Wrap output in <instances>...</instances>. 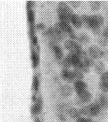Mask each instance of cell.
I'll return each mask as SVG.
<instances>
[{
    "mask_svg": "<svg viewBox=\"0 0 108 122\" xmlns=\"http://www.w3.org/2000/svg\"><path fill=\"white\" fill-rule=\"evenodd\" d=\"M57 13L60 22L68 23L70 21L73 12L68 4L64 2H60L57 6Z\"/></svg>",
    "mask_w": 108,
    "mask_h": 122,
    "instance_id": "6da1fadb",
    "label": "cell"
},
{
    "mask_svg": "<svg viewBox=\"0 0 108 122\" xmlns=\"http://www.w3.org/2000/svg\"><path fill=\"white\" fill-rule=\"evenodd\" d=\"M104 23V18L99 15H92L90 16L89 28L91 29L95 35H98L100 33V27Z\"/></svg>",
    "mask_w": 108,
    "mask_h": 122,
    "instance_id": "7a4b0ae2",
    "label": "cell"
},
{
    "mask_svg": "<svg viewBox=\"0 0 108 122\" xmlns=\"http://www.w3.org/2000/svg\"><path fill=\"white\" fill-rule=\"evenodd\" d=\"M54 28L59 32H61V33L64 34V35L68 34L72 39H75L76 38L73 29L68 25V23L59 22L55 25Z\"/></svg>",
    "mask_w": 108,
    "mask_h": 122,
    "instance_id": "3957f363",
    "label": "cell"
},
{
    "mask_svg": "<svg viewBox=\"0 0 108 122\" xmlns=\"http://www.w3.org/2000/svg\"><path fill=\"white\" fill-rule=\"evenodd\" d=\"M64 46L66 50L69 51L71 53L76 54L77 55L83 51L81 46L73 40H66L64 43Z\"/></svg>",
    "mask_w": 108,
    "mask_h": 122,
    "instance_id": "277c9868",
    "label": "cell"
},
{
    "mask_svg": "<svg viewBox=\"0 0 108 122\" xmlns=\"http://www.w3.org/2000/svg\"><path fill=\"white\" fill-rule=\"evenodd\" d=\"M88 52L91 58L95 60L101 58L104 55V52L102 51L99 47L94 45L89 47Z\"/></svg>",
    "mask_w": 108,
    "mask_h": 122,
    "instance_id": "5b68a950",
    "label": "cell"
},
{
    "mask_svg": "<svg viewBox=\"0 0 108 122\" xmlns=\"http://www.w3.org/2000/svg\"><path fill=\"white\" fill-rule=\"evenodd\" d=\"M70 61H71L72 66L75 68V69L81 70L82 67L83 66V62H82L81 59L76 54L70 53L68 54Z\"/></svg>",
    "mask_w": 108,
    "mask_h": 122,
    "instance_id": "8992f818",
    "label": "cell"
},
{
    "mask_svg": "<svg viewBox=\"0 0 108 122\" xmlns=\"http://www.w3.org/2000/svg\"><path fill=\"white\" fill-rule=\"evenodd\" d=\"M99 88L104 93L108 92V72L103 73L101 76Z\"/></svg>",
    "mask_w": 108,
    "mask_h": 122,
    "instance_id": "52a82bcc",
    "label": "cell"
},
{
    "mask_svg": "<svg viewBox=\"0 0 108 122\" xmlns=\"http://www.w3.org/2000/svg\"><path fill=\"white\" fill-rule=\"evenodd\" d=\"M77 94H78V97L81 103H89L92 99L91 94L87 90L82 91L79 93H78Z\"/></svg>",
    "mask_w": 108,
    "mask_h": 122,
    "instance_id": "ba28073f",
    "label": "cell"
},
{
    "mask_svg": "<svg viewBox=\"0 0 108 122\" xmlns=\"http://www.w3.org/2000/svg\"><path fill=\"white\" fill-rule=\"evenodd\" d=\"M42 108V100L41 97L37 98L36 102L32 106L31 108L32 114L34 115H37L40 114Z\"/></svg>",
    "mask_w": 108,
    "mask_h": 122,
    "instance_id": "9c48e42d",
    "label": "cell"
},
{
    "mask_svg": "<svg viewBox=\"0 0 108 122\" xmlns=\"http://www.w3.org/2000/svg\"><path fill=\"white\" fill-rule=\"evenodd\" d=\"M50 45L51 48L52 49L53 51H54L55 56L56 58L58 60H61L63 57V52L62 49L59 46L56 45L55 44V42L53 41H51L50 43Z\"/></svg>",
    "mask_w": 108,
    "mask_h": 122,
    "instance_id": "30bf717a",
    "label": "cell"
},
{
    "mask_svg": "<svg viewBox=\"0 0 108 122\" xmlns=\"http://www.w3.org/2000/svg\"><path fill=\"white\" fill-rule=\"evenodd\" d=\"M61 78L66 82L68 83L73 82L75 80L74 77L73 72L71 71H68V69H64L61 71Z\"/></svg>",
    "mask_w": 108,
    "mask_h": 122,
    "instance_id": "8fae6325",
    "label": "cell"
},
{
    "mask_svg": "<svg viewBox=\"0 0 108 122\" xmlns=\"http://www.w3.org/2000/svg\"><path fill=\"white\" fill-rule=\"evenodd\" d=\"M89 109H90V116L95 117L100 113L101 107L98 103H94L89 105Z\"/></svg>",
    "mask_w": 108,
    "mask_h": 122,
    "instance_id": "7c38bea8",
    "label": "cell"
},
{
    "mask_svg": "<svg viewBox=\"0 0 108 122\" xmlns=\"http://www.w3.org/2000/svg\"><path fill=\"white\" fill-rule=\"evenodd\" d=\"M70 21L71 22L74 27L77 29H80V28H81L83 22H82L81 18L78 15L73 14L70 19Z\"/></svg>",
    "mask_w": 108,
    "mask_h": 122,
    "instance_id": "4fadbf2b",
    "label": "cell"
},
{
    "mask_svg": "<svg viewBox=\"0 0 108 122\" xmlns=\"http://www.w3.org/2000/svg\"><path fill=\"white\" fill-rule=\"evenodd\" d=\"M87 84L82 80L76 81L74 83V88L76 91L77 94L82 91L86 90Z\"/></svg>",
    "mask_w": 108,
    "mask_h": 122,
    "instance_id": "5bb4252c",
    "label": "cell"
},
{
    "mask_svg": "<svg viewBox=\"0 0 108 122\" xmlns=\"http://www.w3.org/2000/svg\"><path fill=\"white\" fill-rule=\"evenodd\" d=\"M73 93V89L71 86L65 84L61 88V94L63 97H68L71 96Z\"/></svg>",
    "mask_w": 108,
    "mask_h": 122,
    "instance_id": "9a60e30c",
    "label": "cell"
},
{
    "mask_svg": "<svg viewBox=\"0 0 108 122\" xmlns=\"http://www.w3.org/2000/svg\"><path fill=\"white\" fill-rule=\"evenodd\" d=\"M31 60L32 62V67L36 68L37 67L39 62V57L38 54L34 48L31 50Z\"/></svg>",
    "mask_w": 108,
    "mask_h": 122,
    "instance_id": "2e32d148",
    "label": "cell"
},
{
    "mask_svg": "<svg viewBox=\"0 0 108 122\" xmlns=\"http://www.w3.org/2000/svg\"><path fill=\"white\" fill-rule=\"evenodd\" d=\"M99 104L103 108H108V97L105 94H101L99 97Z\"/></svg>",
    "mask_w": 108,
    "mask_h": 122,
    "instance_id": "e0dca14e",
    "label": "cell"
},
{
    "mask_svg": "<svg viewBox=\"0 0 108 122\" xmlns=\"http://www.w3.org/2000/svg\"><path fill=\"white\" fill-rule=\"evenodd\" d=\"M68 114L71 118H77V119L79 118V116L81 114L80 113V111H79L78 109L75 108H71L68 109Z\"/></svg>",
    "mask_w": 108,
    "mask_h": 122,
    "instance_id": "ac0fdd59",
    "label": "cell"
},
{
    "mask_svg": "<svg viewBox=\"0 0 108 122\" xmlns=\"http://www.w3.org/2000/svg\"><path fill=\"white\" fill-rule=\"evenodd\" d=\"M78 40L83 45H87L90 42V38L86 34H81L78 37Z\"/></svg>",
    "mask_w": 108,
    "mask_h": 122,
    "instance_id": "d6986e66",
    "label": "cell"
},
{
    "mask_svg": "<svg viewBox=\"0 0 108 122\" xmlns=\"http://www.w3.org/2000/svg\"><path fill=\"white\" fill-rule=\"evenodd\" d=\"M27 20L30 26H34V21H35V15L32 10H27Z\"/></svg>",
    "mask_w": 108,
    "mask_h": 122,
    "instance_id": "ffe728a7",
    "label": "cell"
},
{
    "mask_svg": "<svg viewBox=\"0 0 108 122\" xmlns=\"http://www.w3.org/2000/svg\"><path fill=\"white\" fill-rule=\"evenodd\" d=\"M105 69V66L102 62H98L97 63L95 66V71L97 74H101L103 73Z\"/></svg>",
    "mask_w": 108,
    "mask_h": 122,
    "instance_id": "44dd1931",
    "label": "cell"
},
{
    "mask_svg": "<svg viewBox=\"0 0 108 122\" xmlns=\"http://www.w3.org/2000/svg\"><path fill=\"white\" fill-rule=\"evenodd\" d=\"M90 6L92 11H97L100 9L101 6L100 2L99 1H90Z\"/></svg>",
    "mask_w": 108,
    "mask_h": 122,
    "instance_id": "7402d4cb",
    "label": "cell"
},
{
    "mask_svg": "<svg viewBox=\"0 0 108 122\" xmlns=\"http://www.w3.org/2000/svg\"><path fill=\"white\" fill-rule=\"evenodd\" d=\"M74 77V79H76V81L78 80H82L84 78V75L83 73L79 69H75L73 71Z\"/></svg>",
    "mask_w": 108,
    "mask_h": 122,
    "instance_id": "603a6c76",
    "label": "cell"
},
{
    "mask_svg": "<svg viewBox=\"0 0 108 122\" xmlns=\"http://www.w3.org/2000/svg\"><path fill=\"white\" fill-rule=\"evenodd\" d=\"M32 87H33L34 90L36 92H38L39 88V80L38 77L37 76H35L33 78V82H32Z\"/></svg>",
    "mask_w": 108,
    "mask_h": 122,
    "instance_id": "cb8c5ba5",
    "label": "cell"
},
{
    "mask_svg": "<svg viewBox=\"0 0 108 122\" xmlns=\"http://www.w3.org/2000/svg\"><path fill=\"white\" fill-rule=\"evenodd\" d=\"M63 66H64V69H68V68H69L71 67V66H72L68 55L65 58L64 60H63Z\"/></svg>",
    "mask_w": 108,
    "mask_h": 122,
    "instance_id": "d4e9b609",
    "label": "cell"
},
{
    "mask_svg": "<svg viewBox=\"0 0 108 122\" xmlns=\"http://www.w3.org/2000/svg\"><path fill=\"white\" fill-rule=\"evenodd\" d=\"M80 114L84 116H90V109H89V106H84L82 107L80 109Z\"/></svg>",
    "mask_w": 108,
    "mask_h": 122,
    "instance_id": "484cf974",
    "label": "cell"
},
{
    "mask_svg": "<svg viewBox=\"0 0 108 122\" xmlns=\"http://www.w3.org/2000/svg\"><path fill=\"white\" fill-rule=\"evenodd\" d=\"M81 20L83 22V23L86 27H89V22H90V16H87V15H84L81 16Z\"/></svg>",
    "mask_w": 108,
    "mask_h": 122,
    "instance_id": "4316f807",
    "label": "cell"
},
{
    "mask_svg": "<svg viewBox=\"0 0 108 122\" xmlns=\"http://www.w3.org/2000/svg\"><path fill=\"white\" fill-rule=\"evenodd\" d=\"M83 63L85 64V65L87 66V67H89V68L92 67V66H93L94 64V62L93 60H92L91 58H87V57H85V58L84 59Z\"/></svg>",
    "mask_w": 108,
    "mask_h": 122,
    "instance_id": "83f0119b",
    "label": "cell"
},
{
    "mask_svg": "<svg viewBox=\"0 0 108 122\" xmlns=\"http://www.w3.org/2000/svg\"><path fill=\"white\" fill-rule=\"evenodd\" d=\"M68 2L74 8L79 7L81 4V1H68Z\"/></svg>",
    "mask_w": 108,
    "mask_h": 122,
    "instance_id": "f1b7e54d",
    "label": "cell"
},
{
    "mask_svg": "<svg viewBox=\"0 0 108 122\" xmlns=\"http://www.w3.org/2000/svg\"><path fill=\"white\" fill-rule=\"evenodd\" d=\"M98 43L102 47H105L108 45V40L105 38H102L98 40Z\"/></svg>",
    "mask_w": 108,
    "mask_h": 122,
    "instance_id": "f546056e",
    "label": "cell"
},
{
    "mask_svg": "<svg viewBox=\"0 0 108 122\" xmlns=\"http://www.w3.org/2000/svg\"><path fill=\"white\" fill-rule=\"evenodd\" d=\"M76 122H93L90 118H85L84 117H79L76 120Z\"/></svg>",
    "mask_w": 108,
    "mask_h": 122,
    "instance_id": "4dcf8cb0",
    "label": "cell"
},
{
    "mask_svg": "<svg viewBox=\"0 0 108 122\" xmlns=\"http://www.w3.org/2000/svg\"><path fill=\"white\" fill-rule=\"evenodd\" d=\"M34 6V1H29L27 2V10H32L31 8L33 7Z\"/></svg>",
    "mask_w": 108,
    "mask_h": 122,
    "instance_id": "1f68e13d",
    "label": "cell"
},
{
    "mask_svg": "<svg viewBox=\"0 0 108 122\" xmlns=\"http://www.w3.org/2000/svg\"><path fill=\"white\" fill-rule=\"evenodd\" d=\"M103 37L108 40V26L105 28L103 31Z\"/></svg>",
    "mask_w": 108,
    "mask_h": 122,
    "instance_id": "d6a6232c",
    "label": "cell"
},
{
    "mask_svg": "<svg viewBox=\"0 0 108 122\" xmlns=\"http://www.w3.org/2000/svg\"><path fill=\"white\" fill-rule=\"evenodd\" d=\"M31 40H32V45H34V46L37 45V38L36 36H34L31 38Z\"/></svg>",
    "mask_w": 108,
    "mask_h": 122,
    "instance_id": "836d02e7",
    "label": "cell"
},
{
    "mask_svg": "<svg viewBox=\"0 0 108 122\" xmlns=\"http://www.w3.org/2000/svg\"><path fill=\"white\" fill-rule=\"evenodd\" d=\"M36 27H37V29L39 30H43L45 28V25L42 23H39V24L37 25Z\"/></svg>",
    "mask_w": 108,
    "mask_h": 122,
    "instance_id": "e575fe53",
    "label": "cell"
},
{
    "mask_svg": "<svg viewBox=\"0 0 108 122\" xmlns=\"http://www.w3.org/2000/svg\"><path fill=\"white\" fill-rule=\"evenodd\" d=\"M59 117H60V118L61 119H62V120H65V117L64 116H63V115H61V114L60 115Z\"/></svg>",
    "mask_w": 108,
    "mask_h": 122,
    "instance_id": "d590c367",
    "label": "cell"
},
{
    "mask_svg": "<svg viewBox=\"0 0 108 122\" xmlns=\"http://www.w3.org/2000/svg\"><path fill=\"white\" fill-rule=\"evenodd\" d=\"M35 122H40V120H39V119H38V118H37V119H36Z\"/></svg>",
    "mask_w": 108,
    "mask_h": 122,
    "instance_id": "8d00e7d4",
    "label": "cell"
}]
</instances>
